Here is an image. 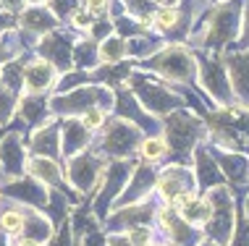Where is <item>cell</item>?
Segmentation results:
<instances>
[{"instance_id":"6da1fadb","label":"cell","mask_w":249,"mask_h":246,"mask_svg":"<svg viewBox=\"0 0 249 246\" xmlns=\"http://www.w3.org/2000/svg\"><path fill=\"white\" fill-rule=\"evenodd\" d=\"M207 136L205 123L197 115H192L189 110L176 108L165 115V129H163V139L168 142V152H173L181 160H189L197 142Z\"/></svg>"},{"instance_id":"7a4b0ae2","label":"cell","mask_w":249,"mask_h":246,"mask_svg":"<svg viewBox=\"0 0 249 246\" xmlns=\"http://www.w3.org/2000/svg\"><path fill=\"white\" fill-rule=\"evenodd\" d=\"M207 134L223 149L249 152V108L241 110L228 105V108H220L218 113H213Z\"/></svg>"},{"instance_id":"3957f363","label":"cell","mask_w":249,"mask_h":246,"mask_svg":"<svg viewBox=\"0 0 249 246\" xmlns=\"http://www.w3.org/2000/svg\"><path fill=\"white\" fill-rule=\"evenodd\" d=\"M202 194L210 202V220L205 223V236L213 241V246H228L233 236V223H236L231 191L226 186H213Z\"/></svg>"},{"instance_id":"277c9868","label":"cell","mask_w":249,"mask_h":246,"mask_svg":"<svg viewBox=\"0 0 249 246\" xmlns=\"http://www.w3.org/2000/svg\"><path fill=\"white\" fill-rule=\"evenodd\" d=\"M144 68L165 76L168 82L186 84L197 76V58H194L186 48H181V45H163L158 52H152V55L147 58Z\"/></svg>"},{"instance_id":"5b68a950","label":"cell","mask_w":249,"mask_h":246,"mask_svg":"<svg viewBox=\"0 0 249 246\" xmlns=\"http://www.w3.org/2000/svg\"><path fill=\"white\" fill-rule=\"evenodd\" d=\"M239 16H241V3L239 0H223L210 18L205 21V32L199 34V42L205 48H218L223 42H231L239 32Z\"/></svg>"},{"instance_id":"8992f818","label":"cell","mask_w":249,"mask_h":246,"mask_svg":"<svg viewBox=\"0 0 249 246\" xmlns=\"http://www.w3.org/2000/svg\"><path fill=\"white\" fill-rule=\"evenodd\" d=\"M131 76V92L137 97V102L142 105L147 113H155V115H168L171 110L184 108V97L176 95L173 89H168L163 84H155L150 79H144L142 74H129Z\"/></svg>"},{"instance_id":"52a82bcc","label":"cell","mask_w":249,"mask_h":246,"mask_svg":"<svg viewBox=\"0 0 249 246\" xmlns=\"http://www.w3.org/2000/svg\"><path fill=\"white\" fill-rule=\"evenodd\" d=\"M139 142H142L139 126L126 121V118H118V121L107 123L100 155H110V157H116V160H126V157L139 147Z\"/></svg>"},{"instance_id":"ba28073f","label":"cell","mask_w":249,"mask_h":246,"mask_svg":"<svg viewBox=\"0 0 249 246\" xmlns=\"http://www.w3.org/2000/svg\"><path fill=\"white\" fill-rule=\"evenodd\" d=\"M113 102H116V97H113V92L105 89V86H79V89L71 92V95L55 97L50 102V108L55 113L73 115V113H84L89 108H105L107 110Z\"/></svg>"},{"instance_id":"9c48e42d","label":"cell","mask_w":249,"mask_h":246,"mask_svg":"<svg viewBox=\"0 0 249 246\" xmlns=\"http://www.w3.org/2000/svg\"><path fill=\"white\" fill-rule=\"evenodd\" d=\"M103 168H105V160L97 155H89V152H76V155L69 157V170H66V181L73 183L76 191H89V189H97V181L103 176ZM95 194V191H92Z\"/></svg>"},{"instance_id":"30bf717a","label":"cell","mask_w":249,"mask_h":246,"mask_svg":"<svg viewBox=\"0 0 249 246\" xmlns=\"http://www.w3.org/2000/svg\"><path fill=\"white\" fill-rule=\"evenodd\" d=\"M197 79L199 84L210 92V97L220 108H228L233 99L231 84H228V74H226V66L220 61H205V58H197Z\"/></svg>"},{"instance_id":"8fae6325","label":"cell","mask_w":249,"mask_h":246,"mask_svg":"<svg viewBox=\"0 0 249 246\" xmlns=\"http://www.w3.org/2000/svg\"><path fill=\"white\" fill-rule=\"evenodd\" d=\"M181 191H197V181H194V170L186 165H171L160 176H155V194L160 202H171Z\"/></svg>"},{"instance_id":"7c38bea8","label":"cell","mask_w":249,"mask_h":246,"mask_svg":"<svg viewBox=\"0 0 249 246\" xmlns=\"http://www.w3.org/2000/svg\"><path fill=\"white\" fill-rule=\"evenodd\" d=\"M155 215H158V220H160V228L165 230L168 244H176V246H197V244L202 241L199 228L189 225L176 210L160 207L158 212H155Z\"/></svg>"},{"instance_id":"4fadbf2b","label":"cell","mask_w":249,"mask_h":246,"mask_svg":"<svg viewBox=\"0 0 249 246\" xmlns=\"http://www.w3.org/2000/svg\"><path fill=\"white\" fill-rule=\"evenodd\" d=\"M194 181L199 191H207L210 186H226V176L220 173L215 157L207 152V147H194Z\"/></svg>"},{"instance_id":"5bb4252c","label":"cell","mask_w":249,"mask_h":246,"mask_svg":"<svg viewBox=\"0 0 249 246\" xmlns=\"http://www.w3.org/2000/svg\"><path fill=\"white\" fill-rule=\"evenodd\" d=\"M152 186H155V173H152V168H150V165H139V168L131 170L129 183L124 186V191H121L118 199L113 202V207H124V204L142 202Z\"/></svg>"},{"instance_id":"9a60e30c","label":"cell","mask_w":249,"mask_h":246,"mask_svg":"<svg viewBox=\"0 0 249 246\" xmlns=\"http://www.w3.org/2000/svg\"><path fill=\"white\" fill-rule=\"evenodd\" d=\"M226 74L231 92L249 105V52H233L226 58Z\"/></svg>"},{"instance_id":"2e32d148","label":"cell","mask_w":249,"mask_h":246,"mask_svg":"<svg viewBox=\"0 0 249 246\" xmlns=\"http://www.w3.org/2000/svg\"><path fill=\"white\" fill-rule=\"evenodd\" d=\"M158 212V204L152 199H142L134 202L126 210H116V215L110 217V228H131V225H147L152 220V215Z\"/></svg>"},{"instance_id":"e0dca14e","label":"cell","mask_w":249,"mask_h":246,"mask_svg":"<svg viewBox=\"0 0 249 246\" xmlns=\"http://www.w3.org/2000/svg\"><path fill=\"white\" fill-rule=\"evenodd\" d=\"M55 82V66L48 61H32L24 66V84L29 95H39Z\"/></svg>"},{"instance_id":"ac0fdd59","label":"cell","mask_w":249,"mask_h":246,"mask_svg":"<svg viewBox=\"0 0 249 246\" xmlns=\"http://www.w3.org/2000/svg\"><path fill=\"white\" fill-rule=\"evenodd\" d=\"M0 165L5 176H21L24 173V147L18 134H8L0 142Z\"/></svg>"},{"instance_id":"d6986e66","label":"cell","mask_w":249,"mask_h":246,"mask_svg":"<svg viewBox=\"0 0 249 246\" xmlns=\"http://www.w3.org/2000/svg\"><path fill=\"white\" fill-rule=\"evenodd\" d=\"M215 163L223 170V176L231 183H244L249 181V157L244 152H218Z\"/></svg>"},{"instance_id":"ffe728a7","label":"cell","mask_w":249,"mask_h":246,"mask_svg":"<svg viewBox=\"0 0 249 246\" xmlns=\"http://www.w3.org/2000/svg\"><path fill=\"white\" fill-rule=\"evenodd\" d=\"M89 136H92V131H87L82 121L63 123V129H60V155L71 157L76 152H82L87 147V142H89Z\"/></svg>"},{"instance_id":"44dd1931","label":"cell","mask_w":249,"mask_h":246,"mask_svg":"<svg viewBox=\"0 0 249 246\" xmlns=\"http://www.w3.org/2000/svg\"><path fill=\"white\" fill-rule=\"evenodd\" d=\"M29 176L39 181L42 186H53V189H60L63 186V173H60L58 163L50 160V157H35L29 165H26Z\"/></svg>"},{"instance_id":"7402d4cb","label":"cell","mask_w":249,"mask_h":246,"mask_svg":"<svg viewBox=\"0 0 249 246\" xmlns=\"http://www.w3.org/2000/svg\"><path fill=\"white\" fill-rule=\"evenodd\" d=\"M32 149L39 157L55 160L60 155V129H55V126H39L35 131V136H32Z\"/></svg>"},{"instance_id":"603a6c76","label":"cell","mask_w":249,"mask_h":246,"mask_svg":"<svg viewBox=\"0 0 249 246\" xmlns=\"http://www.w3.org/2000/svg\"><path fill=\"white\" fill-rule=\"evenodd\" d=\"M21 24L24 29L35 32V34H48V32L55 29V16L50 11H42V5H35V8L24 11Z\"/></svg>"},{"instance_id":"cb8c5ba5","label":"cell","mask_w":249,"mask_h":246,"mask_svg":"<svg viewBox=\"0 0 249 246\" xmlns=\"http://www.w3.org/2000/svg\"><path fill=\"white\" fill-rule=\"evenodd\" d=\"M137 152L142 155V160H144L147 165L160 163L165 155H171V152H168V142H165L163 136H142V142H139Z\"/></svg>"},{"instance_id":"d4e9b609","label":"cell","mask_w":249,"mask_h":246,"mask_svg":"<svg viewBox=\"0 0 249 246\" xmlns=\"http://www.w3.org/2000/svg\"><path fill=\"white\" fill-rule=\"evenodd\" d=\"M126 58V39L121 34H110L97 48V61L103 63H121Z\"/></svg>"},{"instance_id":"484cf974","label":"cell","mask_w":249,"mask_h":246,"mask_svg":"<svg viewBox=\"0 0 249 246\" xmlns=\"http://www.w3.org/2000/svg\"><path fill=\"white\" fill-rule=\"evenodd\" d=\"M178 215L189 225H194V228H205V223L210 220V202H207L205 194H197V199L184 212H178Z\"/></svg>"},{"instance_id":"4316f807","label":"cell","mask_w":249,"mask_h":246,"mask_svg":"<svg viewBox=\"0 0 249 246\" xmlns=\"http://www.w3.org/2000/svg\"><path fill=\"white\" fill-rule=\"evenodd\" d=\"M48 113V105H45V99H39L37 95H29L26 99H21V115L26 118L29 123L39 126L42 123V115Z\"/></svg>"},{"instance_id":"83f0119b","label":"cell","mask_w":249,"mask_h":246,"mask_svg":"<svg viewBox=\"0 0 249 246\" xmlns=\"http://www.w3.org/2000/svg\"><path fill=\"white\" fill-rule=\"evenodd\" d=\"M0 230L5 236H18L24 230V207H13V210H5L0 215Z\"/></svg>"},{"instance_id":"f1b7e54d","label":"cell","mask_w":249,"mask_h":246,"mask_svg":"<svg viewBox=\"0 0 249 246\" xmlns=\"http://www.w3.org/2000/svg\"><path fill=\"white\" fill-rule=\"evenodd\" d=\"M71 58H76V63L87 66V68H92V66H97V48H95V42H79L76 48H73V55Z\"/></svg>"},{"instance_id":"f546056e","label":"cell","mask_w":249,"mask_h":246,"mask_svg":"<svg viewBox=\"0 0 249 246\" xmlns=\"http://www.w3.org/2000/svg\"><path fill=\"white\" fill-rule=\"evenodd\" d=\"M105 108H89V110H84L82 113V118H79V121H82V126L87 131H92V134H95V131H100V129H105Z\"/></svg>"},{"instance_id":"4dcf8cb0","label":"cell","mask_w":249,"mask_h":246,"mask_svg":"<svg viewBox=\"0 0 249 246\" xmlns=\"http://www.w3.org/2000/svg\"><path fill=\"white\" fill-rule=\"evenodd\" d=\"M152 228L150 225H131L129 233H126V238H129L131 246H150L152 244Z\"/></svg>"},{"instance_id":"1f68e13d","label":"cell","mask_w":249,"mask_h":246,"mask_svg":"<svg viewBox=\"0 0 249 246\" xmlns=\"http://www.w3.org/2000/svg\"><path fill=\"white\" fill-rule=\"evenodd\" d=\"M13 108H16V92L0 84V123H5L13 115Z\"/></svg>"},{"instance_id":"d6a6232c","label":"cell","mask_w":249,"mask_h":246,"mask_svg":"<svg viewBox=\"0 0 249 246\" xmlns=\"http://www.w3.org/2000/svg\"><path fill=\"white\" fill-rule=\"evenodd\" d=\"M236 233L231 236V244L228 246H249V223L247 217H236Z\"/></svg>"},{"instance_id":"836d02e7","label":"cell","mask_w":249,"mask_h":246,"mask_svg":"<svg viewBox=\"0 0 249 246\" xmlns=\"http://www.w3.org/2000/svg\"><path fill=\"white\" fill-rule=\"evenodd\" d=\"M76 0H53L50 3V8H53V16L60 18V16H71L73 11H76Z\"/></svg>"},{"instance_id":"e575fe53","label":"cell","mask_w":249,"mask_h":246,"mask_svg":"<svg viewBox=\"0 0 249 246\" xmlns=\"http://www.w3.org/2000/svg\"><path fill=\"white\" fill-rule=\"evenodd\" d=\"M84 11L89 16H105L110 11V0H84Z\"/></svg>"},{"instance_id":"d590c367","label":"cell","mask_w":249,"mask_h":246,"mask_svg":"<svg viewBox=\"0 0 249 246\" xmlns=\"http://www.w3.org/2000/svg\"><path fill=\"white\" fill-rule=\"evenodd\" d=\"M71 24L76 26V29H89V26H92V16L84 8H76L71 13Z\"/></svg>"},{"instance_id":"8d00e7d4","label":"cell","mask_w":249,"mask_h":246,"mask_svg":"<svg viewBox=\"0 0 249 246\" xmlns=\"http://www.w3.org/2000/svg\"><path fill=\"white\" fill-rule=\"evenodd\" d=\"M92 34H95L97 39H103V37H110L113 34V24L110 21H92Z\"/></svg>"},{"instance_id":"74e56055","label":"cell","mask_w":249,"mask_h":246,"mask_svg":"<svg viewBox=\"0 0 249 246\" xmlns=\"http://www.w3.org/2000/svg\"><path fill=\"white\" fill-rule=\"evenodd\" d=\"M239 29H241L239 45H241V48H249V5H247V8H244V21L239 24Z\"/></svg>"},{"instance_id":"f35d334b","label":"cell","mask_w":249,"mask_h":246,"mask_svg":"<svg viewBox=\"0 0 249 246\" xmlns=\"http://www.w3.org/2000/svg\"><path fill=\"white\" fill-rule=\"evenodd\" d=\"M105 246H131V244H129V238H126V236L110 233V236H105Z\"/></svg>"},{"instance_id":"ab89813d","label":"cell","mask_w":249,"mask_h":246,"mask_svg":"<svg viewBox=\"0 0 249 246\" xmlns=\"http://www.w3.org/2000/svg\"><path fill=\"white\" fill-rule=\"evenodd\" d=\"M58 246H71V225L66 223L63 230H60V244Z\"/></svg>"},{"instance_id":"60d3db41","label":"cell","mask_w":249,"mask_h":246,"mask_svg":"<svg viewBox=\"0 0 249 246\" xmlns=\"http://www.w3.org/2000/svg\"><path fill=\"white\" fill-rule=\"evenodd\" d=\"M16 246H42V244L35 241V238H21V241H16Z\"/></svg>"},{"instance_id":"b9f144b4","label":"cell","mask_w":249,"mask_h":246,"mask_svg":"<svg viewBox=\"0 0 249 246\" xmlns=\"http://www.w3.org/2000/svg\"><path fill=\"white\" fill-rule=\"evenodd\" d=\"M244 210H247V223H249V199L244 202Z\"/></svg>"},{"instance_id":"7bdbcfd3","label":"cell","mask_w":249,"mask_h":246,"mask_svg":"<svg viewBox=\"0 0 249 246\" xmlns=\"http://www.w3.org/2000/svg\"><path fill=\"white\" fill-rule=\"evenodd\" d=\"M197 246H210V244H207V241H199V244H197Z\"/></svg>"},{"instance_id":"ee69618b","label":"cell","mask_w":249,"mask_h":246,"mask_svg":"<svg viewBox=\"0 0 249 246\" xmlns=\"http://www.w3.org/2000/svg\"><path fill=\"white\" fill-rule=\"evenodd\" d=\"M29 3H42V0H29Z\"/></svg>"},{"instance_id":"f6af8a7d","label":"cell","mask_w":249,"mask_h":246,"mask_svg":"<svg viewBox=\"0 0 249 246\" xmlns=\"http://www.w3.org/2000/svg\"><path fill=\"white\" fill-rule=\"evenodd\" d=\"M150 246H155V244H150ZM165 246H173V244H165Z\"/></svg>"}]
</instances>
